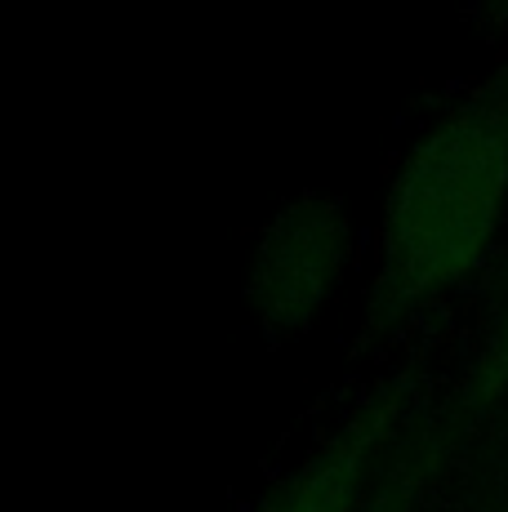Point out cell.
Masks as SVG:
<instances>
[{"mask_svg": "<svg viewBox=\"0 0 508 512\" xmlns=\"http://www.w3.org/2000/svg\"><path fill=\"white\" fill-rule=\"evenodd\" d=\"M508 196V67L446 116L397 170L379 223L370 330L473 272Z\"/></svg>", "mask_w": 508, "mask_h": 512, "instance_id": "obj_1", "label": "cell"}, {"mask_svg": "<svg viewBox=\"0 0 508 512\" xmlns=\"http://www.w3.org/2000/svg\"><path fill=\"white\" fill-rule=\"evenodd\" d=\"M348 259V210L339 196L308 192L290 201L250 263V308L268 348H286L317 321Z\"/></svg>", "mask_w": 508, "mask_h": 512, "instance_id": "obj_2", "label": "cell"}, {"mask_svg": "<svg viewBox=\"0 0 508 512\" xmlns=\"http://www.w3.org/2000/svg\"><path fill=\"white\" fill-rule=\"evenodd\" d=\"M406 397L410 379H397L393 388H384V397H375L361 415L348 419L263 512H353L361 472L379 450V441L397 428Z\"/></svg>", "mask_w": 508, "mask_h": 512, "instance_id": "obj_3", "label": "cell"}, {"mask_svg": "<svg viewBox=\"0 0 508 512\" xmlns=\"http://www.w3.org/2000/svg\"><path fill=\"white\" fill-rule=\"evenodd\" d=\"M473 406H486V401H495V397H504L508 392V321H504V330L495 334L491 343H486V352H482V361H477V374H473Z\"/></svg>", "mask_w": 508, "mask_h": 512, "instance_id": "obj_4", "label": "cell"}, {"mask_svg": "<svg viewBox=\"0 0 508 512\" xmlns=\"http://www.w3.org/2000/svg\"><path fill=\"white\" fill-rule=\"evenodd\" d=\"M415 486H419V468L406 464L397 477H388L384 486H379V495L370 499L366 512H410V504H415Z\"/></svg>", "mask_w": 508, "mask_h": 512, "instance_id": "obj_5", "label": "cell"}]
</instances>
